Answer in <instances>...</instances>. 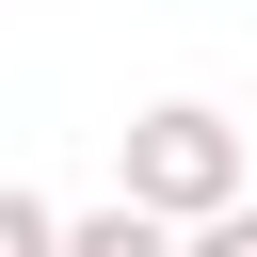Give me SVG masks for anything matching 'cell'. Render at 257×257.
Segmentation results:
<instances>
[{
    "instance_id": "obj_4",
    "label": "cell",
    "mask_w": 257,
    "mask_h": 257,
    "mask_svg": "<svg viewBox=\"0 0 257 257\" xmlns=\"http://www.w3.org/2000/svg\"><path fill=\"white\" fill-rule=\"evenodd\" d=\"M177 257H257V209H225V225H193Z\"/></svg>"
},
{
    "instance_id": "obj_2",
    "label": "cell",
    "mask_w": 257,
    "mask_h": 257,
    "mask_svg": "<svg viewBox=\"0 0 257 257\" xmlns=\"http://www.w3.org/2000/svg\"><path fill=\"white\" fill-rule=\"evenodd\" d=\"M64 257H177V225H145V209H80Z\"/></svg>"
},
{
    "instance_id": "obj_1",
    "label": "cell",
    "mask_w": 257,
    "mask_h": 257,
    "mask_svg": "<svg viewBox=\"0 0 257 257\" xmlns=\"http://www.w3.org/2000/svg\"><path fill=\"white\" fill-rule=\"evenodd\" d=\"M112 209H145V225H225V209H257L241 193V128L209 112V96H161V112H128L112 128Z\"/></svg>"
},
{
    "instance_id": "obj_3",
    "label": "cell",
    "mask_w": 257,
    "mask_h": 257,
    "mask_svg": "<svg viewBox=\"0 0 257 257\" xmlns=\"http://www.w3.org/2000/svg\"><path fill=\"white\" fill-rule=\"evenodd\" d=\"M0 257H64V209H48V193H16V177H0Z\"/></svg>"
}]
</instances>
